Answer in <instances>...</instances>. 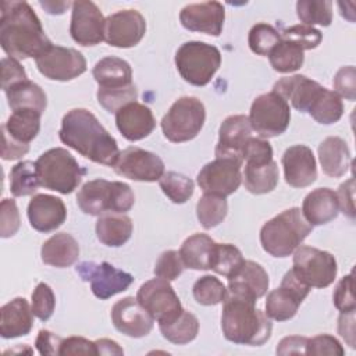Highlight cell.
Here are the masks:
<instances>
[{"instance_id":"10","label":"cell","mask_w":356,"mask_h":356,"mask_svg":"<svg viewBox=\"0 0 356 356\" xmlns=\"http://www.w3.org/2000/svg\"><path fill=\"white\" fill-rule=\"evenodd\" d=\"M292 271L310 288H327L335 281L338 267L330 252L300 245L293 252Z\"/></svg>"},{"instance_id":"46","label":"cell","mask_w":356,"mask_h":356,"mask_svg":"<svg viewBox=\"0 0 356 356\" xmlns=\"http://www.w3.org/2000/svg\"><path fill=\"white\" fill-rule=\"evenodd\" d=\"M281 39L298 44L305 51V50L316 49L321 43L323 35L318 29L313 26L299 24V25H293L284 29L281 32Z\"/></svg>"},{"instance_id":"14","label":"cell","mask_w":356,"mask_h":356,"mask_svg":"<svg viewBox=\"0 0 356 356\" xmlns=\"http://www.w3.org/2000/svg\"><path fill=\"white\" fill-rule=\"evenodd\" d=\"M75 270L83 281L90 282L93 295L102 300L124 292L134 281L129 273L118 270L107 261H82Z\"/></svg>"},{"instance_id":"15","label":"cell","mask_w":356,"mask_h":356,"mask_svg":"<svg viewBox=\"0 0 356 356\" xmlns=\"http://www.w3.org/2000/svg\"><path fill=\"white\" fill-rule=\"evenodd\" d=\"M310 292V286L303 284L292 271L285 273L280 288L273 289L266 299V314L275 321L292 318L300 303Z\"/></svg>"},{"instance_id":"37","label":"cell","mask_w":356,"mask_h":356,"mask_svg":"<svg viewBox=\"0 0 356 356\" xmlns=\"http://www.w3.org/2000/svg\"><path fill=\"white\" fill-rule=\"evenodd\" d=\"M159 330L161 335L171 343L185 345L196 338L199 332V320L195 314L184 309L175 320L159 324Z\"/></svg>"},{"instance_id":"29","label":"cell","mask_w":356,"mask_h":356,"mask_svg":"<svg viewBox=\"0 0 356 356\" xmlns=\"http://www.w3.org/2000/svg\"><path fill=\"white\" fill-rule=\"evenodd\" d=\"M92 74L99 89L115 90L134 85L131 65L125 60L114 56H107L97 61Z\"/></svg>"},{"instance_id":"33","label":"cell","mask_w":356,"mask_h":356,"mask_svg":"<svg viewBox=\"0 0 356 356\" xmlns=\"http://www.w3.org/2000/svg\"><path fill=\"white\" fill-rule=\"evenodd\" d=\"M216 242L206 234L188 236L179 249V256L186 268L210 270Z\"/></svg>"},{"instance_id":"17","label":"cell","mask_w":356,"mask_h":356,"mask_svg":"<svg viewBox=\"0 0 356 356\" xmlns=\"http://www.w3.org/2000/svg\"><path fill=\"white\" fill-rule=\"evenodd\" d=\"M106 18L93 1L72 3L70 33L81 46H95L104 40Z\"/></svg>"},{"instance_id":"20","label":"cell","mask_w":356,"mask_h":356,"mask_svg":"<svg viewBox=\"0 0 356 356\" xmlns=\"http://www.w3.org/2000/svg\"><path fill=\"white\" fill-rule=\"evenodd\" d=\"M111 321L117 331L131 338L146 337L153 330L154 324V318L134 296H127L114 303Z\"/></svg>"},{"instance_id":"47","label":"cell","mask_w":356,"mask_h":356,"mask_svg":"<svg viewBox=\"0 0 356 356\" xmlns=\"http://www.w3.org/2000/svg\"><path fill=\"white\" fill-rule=\"evenodd\" d=\"M96 97L99 104L103 108H106L108 113H117L125 104L136 102L138 90L135 85H131L124 89H115V90L97 89Z\"/></svg>"},{"instance_id":"32","label":"cell","mask_w":356,"mask_h":356,"mask_svg":"<svg viewBox=\"0 0 356 356\" xmlns=\"http://www.w3.org/2000/svg\"><path fill=\"white\" fill-rule=\"evenodd\" d=\"M132 220L124 213H107L96 221L97 239L111 248L122 246L132 235Z\"/></svg>"},{"instance_id":"35","label":"cell","mask_w":356,"mask_h":356,"mask_svg":"<svg viewBox=\"0 0 356 356\" xmlns=\"http://www.w3.org/2000/svg\"><path fill=\"white\" fill-rule=\"evenodd\" d=\"M4 93L11 110L33 108L43 114L47 107L46 93L38 83L29 79L14 83L8 89H6Z\"/></svg>"},{"instance_id":"40","label":"cell","mask_w":356,"mask_h":356,"mask_svg":"<svg viewBox=\"0 0 356 356\" xmlns=\"http://www.w3.org/2000/svg\"><path fill=\"white\" fill-rule=\"evenodd\" d=\"M228 213L227 199L218 195L204 193L196 204V216L204 229H211L224 221Z\"/></svg>"},{"instance_id":"44","label":"cell","mask_w":356,"mask_h":356,"mask_svg":"<svg viewBox=\"0 0 356 356\" xmlns=\"http://www.w3.org/2000/svg\"><path fill=\"white\" fill-rule=\"evenodd\" d=\"M192 293L199 305L214 306L224 302L228 295V289L217 277L203 275L193 284Z\"/></svg>"},{"instance_id":"30","label":"cell","mask_w":356,"mask_h":356,"mask_svg":"<svg viewBox=\"0 0 356 356\" xmlns=\"http://www.w3.org/2000/svg\"><path fill=\"white\" fill-rule=\"evenodd\" d=\"M318 159L324 174L331 178L345 175L352 163L348 143L338 136H328L318 145Z\"/></svg>"},{"instance_id":"2","label":"cell","mask_w":356,"mask_h":356,"mask_svg":"<svg viewBox=\"0 0 356 356\" xmlns=\"http://www.w3.org/2000/svg\"><path fill=\"white\" fill-rule=\"evenodd\" d=\"M60 140L93 163L114 167L120 157L117 140L86 108H72L63 117Z\"/></svg>"},{"instance_id":"13","label":"cell","mask_w":356,"mask_h":356,"mask_svg":"<svg viewBox=\"0 0 356 356\" xmlns=\"http://www.w3.org/2000/svg\"><path fill=\"white\" fill-rule=\"evenodd\" d=\"M42 75L51 81H71L86 71V60L81 51L51 44L35 58Z\"/></svg>"},{"instance_id":"57","label":"cell","mask_w":356,"mask_h":356,"mask_svg":"<svg viewBox=\"0 0 356 356\" xmlns=\"http://www.w3.org/2000/svg\"><path fill=\"white\" fill-rule=\"evenodd\" d=\"M63 338L49 330H40L36 337V349L40 355H58Z\"/></svg>"},{"instance_id":"60","label":"cell","mask_w":356,"mask_h":356,"mask_svg":"<svg viewBox=\"0 0 356 356\" xmlns=\"http://www.w3.org/2000/svg\"><path fill=\"white\" fill-rule=\"evenodd\" d=\"M338 332L350 348H355V312L339 314Z\"/></svg>"},{"instance_id":"16","label":"cell","mask_w":356,"mask_h":356,"mask_svg":"<svg viewBox=\"0 0 356 356\" xmlns=\"http://www.w3.org/2000/svg\"><path fill=\"white\" fill-rule=\"evenodd\" d=\"M113 168L118 175L140 182L159 181L164 174V163L156 153L135 146L122 150Z\"/></svg>"},{"instance_id":"27","label":"cell","mask_w":356,"mask_h":356,"mask_svg":"<svg viewBox=\"0 0 356 356\" xmlns=\"http://www.w3.org/2000/svg\"><path fill=\"white\" fill-rule=\"evenodd\" d=\"M33 325L32 307L25 298H14L0 309V334L3 338L28 335Z\"/></svg>"},{"instance_id":"25","label":"cell","mask_w":356,"mask_h":356,"mask_svg":"<svg viewBox=\"0 0 356 356\" xmlns=\"http://www.w3.org/2000/svg\"><path fill=\"white\" fill-rule=\"evenodd\" d=\"M115 125L125 139L136 142L153 132L156 128V120L147 106L132 102L115 113Z\"/></svg>"},{"instance_id":"22","label":"cell","mask_w":356,"mask_h":356,"mask_svg":"<svg viewBox=\"0 0 356 356\" xmlns=\"http://www.w3.org/2000/svg\"><path fill=\"white\" fill-rule=\"evenodd\" d=\"M252 131L249 117L243 114L227 117L218 129V142L214 150L216 157H231L243 163V149L252 138Z\"/></svg>"},{"instance_id":"61","label":"cell","mask_w":356,"mask_h":356,"mask_svg":"<svg viewBox=\"0 0 356 356\" xmlns=\"http://www.w3.org/2000/svg\"><path fill=\"white\" fill-rule=\"evenodd\" d=\"M95 345L97 355H124V349L115 341L102 338L95 341Z\"/></svg>"},{"instance_id":"3","label":"cell","mask_w":356,"mask_h":356,"mask_svg":"<svg viewBox=\"0 0 356 356\" xmlns=\"http://www.w3.org/2000/svg\"><path fill=\"white\" fill-rule=\"evenodd\" d=\"M221 330L227 341L238 345L260 346L271 337L270 317L256 307V302L228 293L224 299Z\"/></svg>"},{"instance_id":"45","label":"cell","mask_w":356,"mask_h":356,"mask_svg":"<svg viewBox=\"0 0 356 356\" xmlns=\"http://www.w3.org/2000/svg\"><path fill=\"white\" fill-rule=\"evenodd\" d=\"M281 40V33L266 22H259L252 26L248 36L249 47L259 56H268L270 51Z\"/></svg>"},{"instance_id":"39","label":"cell","mask_w":356,"mask_h":356,"mask_svg":"<svg viewBox=\"0 0 356 356\" xmlns=\"http://www.w3.org/2000/svg\"><path fill=\"white\" fill-rule=\"evenodd\" d=\"M40 186L36 164L25 160L17 163L10 171V191L15 197L33 195Z\"/></svg>"},{"instance_id":"53","label":"cell","mask_w":356,"mask_h":356,"mask_svg":"<svg viewBox=\"0 0 356 356\" xmlns=\"http://www.w3.org/2000/svg\"><path fill=\"white\" fill-rule=\"evenodd\" d=\"M332 300L335 307L341 313H349L356 310V303L352 292V274L345 275L341 278V281L337 284L334 293H332Z\"/></svg>"},{"instance_id":"18","label":"cell","mask_w":356,"mask_h":356,"mask_svg":"<svg viewBox=\"0 0 356 356\" xmlns=\"http://www.w3.org/2000/svg\"><path fill=\"white\" fill-rule=\"evenodd\" d=\"M146 32V21L136 10H121L110 14L104 24V40L114 47L136 46Z\"/></svg>"},{"instance_id":"59","label":"cell","mask_w":356,"mask_h":356,"mask_svg":"<svg viewBox=\"0 0 356 356\" xmlns=\"http://www.w3.org/2000/svg\"><path fill=\"white\" fill-rule=\"evenodd\" d=\"M3 132V146H1V157L3 160H17L28 153L29 145L21 143L15 139H13L4 129Z\"/></svg>"},{"instance_id":"56","label":"cell","mask_w":356,"mask_h":356,"mask_svg":"<svg viewBox=\"0 0 356 356\" xmlns=\"http://www.w3.org/2000/svg\"><path fill=\"white\" fill-rule=\"evenodd\" d=\"M338 206L342 210L343 214H346L349 218H355V179L349 178L343 184L339 185L338 192Z\"/></svg>"},{"instance_id":"24","label":"cell","mask_w":356,"mask_h":356,"mask_svg":"<svg viewBox=\"0 0 356 356\" xmlns=\"http://www.w3.org/2000/svg\"><path fill=\"white\" fill-rule=\"evenodd\" d=\"M28 218L33 229L46 234L63 225L67 218V209L60 197L38 193L28 204Z\"/></svg>"},{"instance_id":"1","label":"cell","mask_w":356,"mask_h":356,"mask_svg":"<svg viewBox=\"0 0 356 356\" xmlns=\"http://www.w3.org/2000/svg\"><path fill=\"white\" fill-rule=\"evenodd\" d=\"M0 44L8 57L24 60L40 56L53 43L26 1H1Z\"/></svg>"},{"instance_id":"7","label":"cell","mask_w":356,"mask_h":356,"mask_svg":"<svg viewBox=\"0 0 356 356\" xmlns=\"http://www.w3.org/2000/svg\"><path fill=\"white\" fill-rule=\"evenodd\" d=\"M174 60L184 81L195 86H204L220 68L221 53L213 44L191 40L179 46Z\"/></svg>"},{"instance_id":"38","label":"cell","mask_w":356,"mask_h":356,"mask_svg":"<svg viewBox=\"0 0 356 356\" xmlns=\"http://www.w3.org/2000/svg\"><path fill=\"white\" fill-rule=\"evenodd\" d=\"M268 60L273 70L288 74L299 70L303 65L305 54L298 44L281 39L278 44H275V47L270 51Z\"/></svg>"},{"instance_id":"19","label":"cell","mask_w":356,"mask_h":356,"mask_svg":"<svg viewBox=\"0 0 356 356\" xmlns=\"http://www.w3.org/2000/svg\"><path fill=\"white\" fill-rule=\"evenodd\" d=\"M327 88L321 86L318 82L307 78L306 75H292L278 79L273 92L278 93L282 99L289 102L292 107L300 113L310 114L317 103L324 96Z\"/></svg>"},{"instance_id":"49","label":"cell","mask_w":356,"mask_h":356,"mask_svg":"<svg viewBox=\"0 0 356 356\" xmlns=\"http://www.w3.org/2000/svg\"><path fill=\"white\" fill-rule=\"evenodd\" d=\"M184 268H185V266L182 263L179 252L165 250L159 256V259L154 264L153 273L159 278L172 281L182 274Z\"/></svg>"},{"instance_id":"4","label":"cell","mask_w":356,"mask_h":356,"mask_svg":"<svg viewBox=\"0 0 356 356\" xmlns=\"http://www.w3.org/2000/svg\"><path fill=\"white\" fill-rule=\"evenodd\" d=\"M310 225L299 207H291L267 222L260 229V243L274 257L291 256L312 232Z\"/></svg>"},{"instance_id":"55","label":"cell","mask_w":356,"mask_h":356,"mask_svg":"<svg viewBox=\"0 0 356 356\" xmlns=\"http://www.w3.org/2000/svg\"><path fill=\"white\" fill-rule=\"evenodd\" d=\"M58 355H97L95 342L83 337L63 338Z\"/></svg>"},{"instance_id":"12","label":"cell","mask_w":356,"mask_h":356,"mask_svg":"<svg viewBox=\"0 0 356 356\" xmlns=\"http://www.w3.org/2000/svg\"><path fill=\"white\" fill-rule=\"evenodd\" d=\"M242 161L231 157H216L197 174V184L203 193L227 197L238 191L242 182Z\"/></svg>"},{"instance_id":"58","label":"cell","mask_w":356,"mask_h":356,"mask_svg":"<svg viewBox=\"0 0 356 356\" xmlns=\"http://www.w3.org/2000/svg\"><path fill=\"white\" fill-rule=\"evenodd\" d=\"M306 337L300 335H289L280 341L275 352L277 355H306Z\"/></svg>"},{"instance_id":"36","label":"cell","mask_w":356,"mask_h":356,"mask_svg":"<svg viewBox=\"0 0 356 356\" xmlns=\"http://www.w3.org/2000/svg\"><path fill=\"white\" fill-rule=\"evenodd\" d=\"M42 113L33 108H18L13 110L7 122L1 127L13 139L28 143L36 138L40 129Z\"/></svg>"},{"instance_id":"43","label":"cell","mask_w":356,"mask_h":356,"mask_svg":"<svg viewBox=\"0 0 356 356\" xmlns=\"http://www.w3.org/2000/svg\"><path fill=\"white\" fill-rule=\"evenodd\" d=\"M159 184L164 195L172 203H177V204H182L186 200H189L195 189L193 181L191 178L175 171L164 172L163 177L159 179Z\"/></svg>"},{"instance_id":"41","label":"cell","mask_w":356,"mask_h":356,"mask_svg":"<svg viewBox=\"0 0 356 356\" xmlns=\"http://www.w3.org/2000/svg\"><path fill=\"white\" fill-rule=\"evenodd\" d=\"M245 259L242 256V252L236 246L231 243L216 242L210 270L220 275H224L225 278H231L239 271Z\"/></svg>"},{"instance_id":"50","label":"cell","mask_w":356,"mask_h":356,"mask_svg":"<svg viewBox=\"0 0 356 356\" xmlns=\"http://www.w3.org/2000/svg\"><path fill=\"white\" fill-rule=\"evenodd\" d=\"M19 213L13 199H3L0 204V235L1 238H10L19 229Z\"/></svg>"},{"instance_id":"62","label":"cell","mask_w":356,"mask_h":356,"mask_svg":"<svg viewBox=\"0 0 356 356\" xmlns=\"http://www.w3.org/2000/svg\"><path fill=\"white\" fill-rule=\"evenodd\" d=\"M40 6L49 13V14H63L64 10L70 6L68 1H40Z\"/></svg>"},{"instance_id":"21","label":"cell","mask_w":356,"mask_h":356,"mask_svg":"<svg viewBox=\"0 0 356 356\" xmlns=\"http://www.w3.org/2000/svg\"><path fill=\"white\" fill-rule=\"evenodd\" d=\"M225 19V8L220 1H204L185 6L179 13L184 28L211 36H220Z\"/></svg>"},{"instance_id":"42","label":"cell","mask_w":356,"mask_h":356,"mask_svg":"<svg viewBox=\"0 0 356 356\" xmlns=\"http://www.w3.org/2000/svg\"><path fill=\"white\" fill-rule=\"evenodd\" d=\"M298 18L309 26H328L332 21V1L330 0H299L296 3Z\"/></svg>"},{"instance_id":"28","label":"cell","mask_w":356,"mask_h":356,"mask_svg":"<svg viewBox=\"0 0 356 356\" xmlns=\"http://www.w3.org/2000/svg\"><path fill=\"white\" fill-rule=\"evenodd\" d=\"M339 213L337 192L330 188H317L306 195L302 204V214L310 225H324Z\"/></svg>"},{"instance_id":"9","label":"cell","mask_w":356,"mask_h":356,"mask_svg":"<svg viewBox=\"0 0 356 356\" xmlns=\"http://www.w3.org/2000/svg\"><path fill=\"white\" fill-rule=\"evenodd\" d=\"M249 122L260 138H274L286 131L291 122V108L275 92L257 96L250 107Z\"/></svg>"},{"instance_id":"34","label":"cell","mask_w":356,"mask_h":356,"mask_svg":"<svg viewBox=\"0 0 356 356\" xmlns=\"http://www.w3.org/2000/svg\"><path fill=\"white\" fill-rule=\"evenodd\" d=\"M278 177V165L271 160L267 163H245L242 179L250 193L263 195L275 189Z\"/></svg>"},{"instance_id":"54","label":"cell","mask_w":356,"mask_h":356,"mask_svg":"<svg viewBox=\"0 0 356 356\" xmlns=\"http://www.w3.org/2000/svg\"><path fill=\"white\" fill-rule=\"evenodd\" d=\"M28 79L24 67L18 63V60L13 57L1 58V88L3 90L8 89L14 83Z\"/></svg>"},{"instance_id":"52","label":"cell","mask_w":356,"mask_h":356,"mask_svg":"<svg viewBox=\"0 0 356 356\" xmlns=\"http://www.w3.org/2000/svg\"><path fill=\"white\" fill-rule=\"evenodd\" d=\"M345 353L341 342L328 334H320L307 339L306 355H338Z\"/></svg>"},{"instance_id":"8","label":"cell","mask_w":356,"mask_h":356,"mask_svg":"<svg viewBox=\"0 0 356 356\" xmlns=\"http://www.w3.org/2000/svg\"><path fill=\"white\" fill-rule=\"evenodd\" d=\"M206 120L204 104L193 96L179 97L161 118L164 136L174 143L188 142L197 136Z\"/></svg>"},{"instance_id":"6","label":"cell","mask_w":356,"mask_h":356,"mask_svg":"<svg viewBox=\"0 0 356 356\" xmlns=\"http://www.w3.org/2000/svg\"><path fill=\"white\" fill-rule=\"evenodd\" d=\"M35 164L40 186L63 195L74 192L85 174L75 157L63 147L42 153Z\"/></svg>"},{"instance_id":"5","label":"cell","mask_w":356,"mask_h":356,"mask_svg":"<svg viewBox=\"0 0 356 356\" xmlns=\"http://www.w3.org/2000/svg\"><path fill=\"white\" fill-rule=\"evenodd\" d=\"M76 203L89 216L127 213L132 209L135 196L128 184L97 178L82 185L76 195Z\"/></svg>"},{"instance_id":"31","label":"cell","mask_w":356,"mask_h":356,"mask_svg":"<svg viewBox=\"0 0 356 356\" xmlns=\"http://www.w3.org/2000/svg\"><path fill=\"white\" fill-rule=\"evenodd\" d=\"M40 256L44 264L58 268L70 267L78 260L79 245L70 234L58 232L42 245Z\"/></svg>"},{"instance_id":"26","label":"cell","mask_w":356,"mask_h":356,"mask_svg":"<svg viewBox=\"0 0 356 356\" xmlns=\"http://www.w3.org/2000/svg\"><path fill=\"white\" fill-rule=\"evenodd\" d=\"M270 285L267 271L256 261L245 260L239 271L228 278V293L257 302L267 293Z\"/></svg>"},{"instance_id":"11","label":"cell","mask_w":356,"mask_h":356,"mask_svg":"<svg viewBox=\"0 0 356 356\" xmlns=\"http://www.w3.org/2000/svg\"><path fill=\"white\" fill-rule=\"evenodd\" d=\"M136 299L159 324L175 320L184 310L170 281L159 277L142 284L138 289Z\"/></svg>"},{"instance_id":"23","label":"cell","mask_w":356,"mask_h":356,"mask_svg":"<svg viewBox=\"0 0 356 356\" xmlns=\"http://www.w3.org/2000/svg\"><path fill=\"white\" fill-rule=\"evenodd\" d=\"M285 182L293 188H306L317 178L316 159L310 147L293 145L288 147L281 159Z\"/></svg>"},{"instance_id":"51","label":"cell","mask_w":356,"mask_h":356,"mask_svg":"<svg viewBox=\"0 0 356 356\" xmlns=\"http://www.w3.org/2000/svg\"><path fill=\"white\" fill-rule=\"evenodd\" d=\"M335 93L349 102L356 99V70L353 65H346L338 70L332 81Z\"/></svg>"},{"instance_id":"48","label":"cell","mask_w":356,"mask_h":356,"mask_svg":"<svg viewBox=\"0 0 356 356\" xmlns=\"http://www.w3.org/2000/svg\"><path fill=\"white\" fill-rule=\"evenodd\" d=\"M31 307L33 316L42 321H47L51 317L56 307V296L53 293V289L47 284L40 282L36 285L32 292Z\"/></svg>"}]
</instances>
